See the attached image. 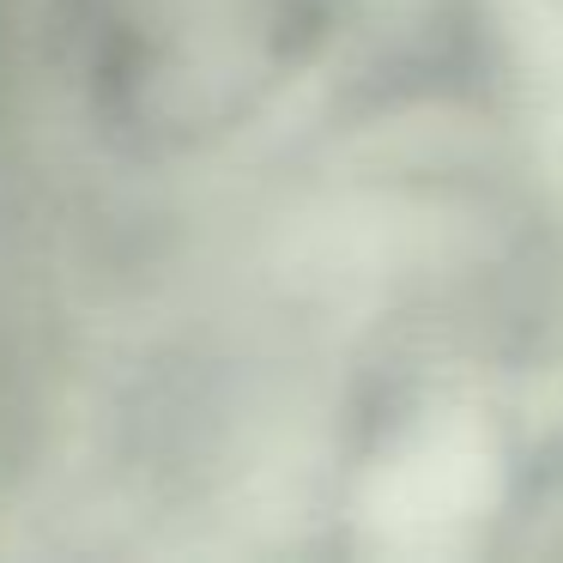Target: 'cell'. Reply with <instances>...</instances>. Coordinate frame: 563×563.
Returning <instances> with one entry per match:
<instances>
[{
  "label": "cell",
  "mask_w": 563,
  "mask_h": 563,
  "mask_svg": "<svg viewBox=\"0 0 563 563\" xmlns=\"http://www.w3.org/2000/svg\"><path fill=\"white\" fill-rule=\"evenodd\" d=\"M91 115L140 152L249 128L333 37L340 0H62Z\"/></svg>",
  "instance_id": "6da1fadb"
}]
</instances>
